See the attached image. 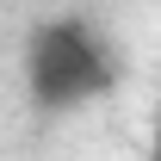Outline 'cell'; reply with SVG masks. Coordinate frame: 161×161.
Returning <instances> with one entry per match:
<instances>
[{"instance_id":"obj_1","label":"cell","mask_w":161,"mask_h":161,"mask_svg":"<svg viewBox=\"0 0 161 161\" xmlns=\"http://www.w3.org/2000/svg\"><path fill=\"white\" fill-rule=\"evenodd\" d=\"M112 87V56L80 19H50L31 37V93L43 105H80Z\"/></svg>"}]
</instances>
